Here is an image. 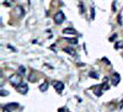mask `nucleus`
Listing matches in <instances>:
<instances>
[{
	"mask_svg": "<svg viewBox=\"0 0 123 112\" xmlns=\"http://www.w3.org/2000/svg\"><path fill=\"white\" fill-rule=\"evenodd\" d=\"M10 83H11L14 86H18L20 84L22 83V79H21V75L20 74H14L10 76Z\"/></svg>",
	"mask_w": 123,
	"mask_h": 112,
	"instance_id": "1",
	"label": "nucleus"
},
{
	"mask_svg": "<svg viewBox=\"0 0 123 112\" xmlns=\"http://www.w3.org/2000/svg\"><path fill=\"white\" fill-rule=\"evenodd\" d=\"M65 20V16H64V14H63V11H58L55 15H54V22L57 24V25H60L62 22H63Z\"/></svg>",
	"mask_w": 123,
	"mask_h": 112,
	"instance_id": "2",
	"label": "nucleus"
},
{
	"mask_svg": "<svg viewBox=\"0 0 123 112\" xmlns=\"http://www.w3.org/2000/svg\"><path fill=\"white\" fill-rule=\"evenodd\" d=\"M16 89H17V91H18L20 94H26V93H27V90H28V86H27V84L21 83L18 86H16Z\"/></svg>",
	"mask_w": 123,
	"mask_h": 112,
	"instance_id": "3",
	"label": "nucleus"
},
{
	"mask_svg": "<svg viewBox=\"0 0 123 112\" xmlns=\"http://www.w3.org/2000/svg\"><path fill=\"white\" fill-rule=\"evenodd\" d=\"M53 85H54V89L58 91V93H60V91L64 90V83H60V81H54Z\"/></svg>",
	"mask_w": 123,
	"mask_h": 112,
	"instance_id": "4",
	"label": "nucleus"
},
{
	"mask_svg": "<svg viewBox=\"0 0 123 112\" xmlns=\"http://www.w3.org/2000/svg\"><path fill=\"white\" fill-rule=\"evenodd\" d=\"M121 81V76L118 73H113V75H112V84L113 85H118V83Z\"/></svg>",
	"mask_w": 123,
	"mask_h": 112,
	"instance_id": "5",
	"label": "nucleus"
},
{
	"mask_svg": "<svg viewBox=\"0 0 123 112\" xmlns=\"http://www.w3.org/2000/svg\"><path fill=\"white\" fill-rule=\"evenodd\" d=\"M102 87H104V85H98V86L94 87V93H95L96 96H101L102 95V93H104V91H102Z\"/></svg>",
	"mask_w": 123,
	"mask_h": 112,
	"instance_id": "6",
	"label": "nucleus"
},
{
	"mask_svg": "<svg viewBox=\"0 0 123 112\" xmlns=\"http://www.w3.org/2000/svg\"><path fill=\"white\" fill-rule=\"evenodd\" d=\"M18 107V104H16V102H14V104H9V105H6L4 108H6L7 111H12V110H15V108H17Z\"/></svg>",
	"mask_w": 123,
	"mask_h": 112,
	"instance_id": "7",
	"label": "nucleus"
},
{
	"mask_svg": "<svg viewBox=\"0 0 123 112\" xmlns=\"http://www.w3.org/2000/svg\"><path fill=\"white\" fill-rule=\"evenodd\" d=\"M63 33H67V35H75L76 31H75L74 28H71V27H67V28L63 30Z\"/></svg>",
	"mask_w": 123,
	"mask_h": 112,
	"instance_id": "8",
	"label": "nucleus"
},
{
	"mask_svg": "<svg viewBox=\"0 0 123 112\" xmlns=\"http://www.w3.org/2000/svg\"><path fill=\"white\" fill-rule=\"evenodd\" d=\"M64 52H67V53H69L70 56H74V54H75V50H74V49H71V48H69V47H67V48H64Z\"/></svg>",
	"mask_w": 123,
	"mask_h": 112,
	"instance_id": "9",
	"label": "nucleus"
},
{
	"mask_svg": "<svg viewBox=\"0 0 123 112\" xmlns=\"http://www.w3.org/2000/svg\"><path fill=\"white\" fill-rule=\"evenodd\" d=\"M25 72H26V69H25V67H24V65H21V67L18 68V74H20V75H24V74H25Z\"/></svg>",
	"mask_w": 123,
	"mask_h": 112,
	"instance_id": "10",
	"label": "nucleus"
},
{
	"mask_svg": "<svg viewBox=\"0 0 123 112\" xmlns=\"http://www.w3.org/2000/svg\"><path fill=\"white\" fill-rule=\"evenodd\" d=\"M47 89H48V84H47V83H44V84H42V85L39 86V90H41V91H46Z\"/></svg>",
	"mask_w": 123,
	"mask_h": 112,
	"instance_id": "11",
	"label": "nucleus"
},
{
	"mask_svg": "<svg viewBox=\"0 0 123 112\" xmlns=\"http://www.w3.org/2000/svg\"><path fill=\"white\" fill-rule=\"evenodd\" d=\"M11 1H15V0H5L4 5H5V6H11Z\"/></svg>",
	"mask_w": 123,
	"mask_h": 112,
	"instance_id": "12",
	"label": "nucleus"
},
{
	"mask_svg": "<svg viewBox=\"0 0 123 112\" xmlns=\"http://www.w3.org/2000/svg\"><path fill=\"white\" fill-rule=\"evenodd\" d=\"M90 76L94 78V79H97V78H98V74H96L95 72H91V73H90Z\"/></svg>",
	"mask_w": 123,
	"mask_h": 112,
	"instance_id": "13",
	"label": "nucleus"
},
{
	"mask_svg": "<svg viewBox=\"0 0 123 112\" xmlns=\"http://www.w3.org/2000/svg\"><path fill=\"white\" fill-rule=\"evenodd\" d=\"M122 47H123V42H117L116 43V49H119Z\"/></svg>",
	"mask_w": 123,
	"mask_h": 112,
	"instance_id": "14",
	"label": "nucleus"
},
{
	"mask_svg": "<svg viewBox=\"0 0 123 112\" xmlns=\"http://www.w3.org/2000/svg\"><path fill=\"white\" fill-rule=\"evenodd\" d=\"M67 41H68V42H70L71 44H75V43L78 42V41H76L75 38H74V39H69V38H67Z\"/></svg>",
	"mask_w": 123,
	"mask_h": 112,
	"instance_id": "15",
	"label": "nucleus"
},
{
	"mask_svg": "<svg viewBox=\"0 0 123 112\" xmlns=\"http://www.w3.org/2000/svg\"><path fill=\"white\" fill-rule=\"evenodd\" d=\"M0 95H1V96H6L7 95V91L6 90H1V94H0Z\"/></svg>",
	"mask_w": 123,
	"mask_h": 112,
	"instance_id": "16",
	"label": "nucleus"
},
{
	"mask_svg": "<svg viewBox=\"0 0 123 112\" xmlns=\"http://www.w3.org/2000/svg\"><path fill=\"white\" fill-rule=\"evenodd\" d=\"M94 17H95V10L91 9V19H94Z\"/></svg>",
	"mask_w": 123,
	"mask_h": 112,
	"instance_id": "17",
	"label": "nucleus"
},
{
	"mask_svg": "<svg viewBox=\"0 0 123 112\" xmlns=\"http://www.w3.org/2000/svg\"><path fill=\"white\" fill-rule=\"evenodd\" d=\"M116 38H117V35H113V36L110 38V41H113V39H116Z\"/></svg>",
	"mask_w": 123,
	"mask_h": 112,
	"instance_id": "18",
	"label": "nucleus"
},
{
	"mask_svg": "<svg viewBox=\"0 0 123 112\" xmlns=\"http://www.w3.org/2000/svg\"><path fill=\"white\" fill-rule=\"evenodd\" d=\"M59 112H65V110H64V108H60V110H59Z\"/></svg>",
	"mask_w": 123,
	"mask_h": 112,
	"instance_id": "19",
	"label": "nucleus"
}]
</instances>
